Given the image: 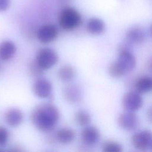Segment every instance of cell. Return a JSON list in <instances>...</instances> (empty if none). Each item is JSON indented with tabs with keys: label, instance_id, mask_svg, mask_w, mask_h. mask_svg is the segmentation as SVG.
Listing matches in <instances>:
<instances>
[{
	"label": "cell",
	"instance_id": "cell-4",
	"mask_svg": "<svg viewBox=\"0 0 152 152\" xmlns=\"http://www.w3.org/2000/svg\"><path fill=\"white\" fill-rule=\"evenodd\" d=\"M58 61L57 53L52 49L44 48L39 49L36 54L35 62L43 70L48 69Z\"/></svg>",
	"mask_w": 152,
	"mask_h": 152
},
{
	"label": "cell",
	"instance_id": "cell-9",
	"mask_svg": "<svg viewBox=\"0 0 152 152\" xmlns=\"http://www.w3.org/2000/svg\"><path fill=\"white\" fill-rule=\"evenodd\" d=\"M145 33L142 27L134 26L129 28L125 34V41L131 45H140L145 40Z\"/></svg>",
	"mask_w": 152,
	"mask_h": 152
},
{
	"label": "cell",
	"instance_id": "cell-1",
	"mask_svg": "<svg viewBox=\"0 0 152 152\" xmlns=\"http://www.w3.org/2000/svg\"><path fill=\"white\" fill-rule=\"evenodd\" d=\"M59 119L58 108L50 103L37 106L31 113V120L35 127L42 132H49L56 125Z\"/></svg>",
	"mask_w": 152,
	"mask_h": 152
},
{
	"label": "cell",
	"instance_id": "cell-25",
	"mask_svg": "<svg viewBox=\"0 0 152 152\" xmlns=\"http://www.w3.org/2000/svg\"><path fill=\"white\" fill-rule=\"evenodd\" d=\"M146 116L148 122L152 124V104L148 107L146 112Z\"/></svg>",
	"mask_w": 152,
	"mask_h": 152
},
{
	"label": "cell",
	"instance_id": "cell-23",
	"mask_svg": "<svg viewBox=\"0 0 152 152\" xmlns=\"http://www.w3.org/2000/svg\"><path fill=\"white\" fill-rule=\"evenodd\" d=\"M30 71L32 75H33L34 76H36V75H38L40 74V73H41L42 71H43V69H42L39 66V65L36 64V62L34 61L30 66Z\"/></svg>",
	"mask_w": 152,
	"mask_h": 152
},
{
	"label": "cell",
	"instance_id": "cell-13",
	"mask_svg": "<svg viewBox=\"0 0 152 152\" xmlns=\"http://www.w3.org/2000/svg\"><path fill=\"white\" fill-rule=\"evenodd\" d=\"M4 118L5 122L8 125L16 127L23 122L24 116L23 112L20 109L11 108L6 111Z\"/></svg>",
	"mask_w": 152,
	"mask_h": 152
},
{
	"label": "cell",
	"instance_id": "cell-3",
	"mask_svg": "<svg viewBox=\"0 0 152 152\" xmlns=\"http://www.w3.org/2000/svg\"><path fill=\"white\" fill-rule=\"evenodd\" d=\"M115 62L125 75L133 71L137 64L136 58L130 47L124 43H122L119 48L118 56Z\"/></svg>",
	"mask_w": 152,
	"mask_h": 152
},
{
	"label": "cell",
	"instance_id": "cell-16",
	"mask_svg": "<svg viewBox=\"0 0 152 152\" xmlns=\"http://www.w3.org/2000/svg\"><path fill=\"white\" fill-rule=\"evenodd\" d=\"M134 90L140 94H145L152 91V77L142 76L137 79L134 84Z\"/></svg>",
	"mask_w": 152,
	"mask_h": 152
},
{
	"label": "cell",
	"instance_id": "cell-17",
	"mask_svg": "<svg viewBox=\"0 0 152 152\" xmlns=\"http://www.w3.org/2000/svg\"><path fill=\"white\" fill-rule=\"evenodd\" d=\"M75 135V132L72 129L69 128H62L56 132L55 138L61 144H68L74 140Z\"/></svg>",
	"mask_w": 152,
	"mask_h": 152
},
{
	"label": "cell",
	"instance_id": "cell-10",
	"mask_svg": "<svg viewBox=\"0 0 152 152\" xmlns=\"http://www.w3.org/2000/svg\"><path fill=\"white\" fill-rule=\"evenodd\" d=\"M32 89L36 96L40 98H48L51 96L52 86L48 80L39 78L34 83Z\"/></svg>",
	"mask_w": 152,
	"mask_h": 152
},
{
	"label": "cell",
	"instance_id": "cell-26",
	"mask_svg": "<svg viewBox=\"0 0 152 152\" xmlns=\"http://www.w3.org/2000/svg\"><path fill=\"white\" fill-rule=\"evenodd\" d=\"M147 68L150 72H152V56L147 62Z\"/></svg>",
	"mask_w": 152,
	"mask_h": 152
},
{
	"label": "cell",
	"instance_id": "cell-12",
	"mask_svg": "<svg viewBox=\"0 0 152 152\" xmlns=\"http://www.w3.org/2000/svg\"><path fill=\"white\" fill-rule=\"evenodd\" d=\"M86 28L87 32L90 34L98 36L104 32L106 26L102 19L97 17H91L87 20Z\"/></svg>",
	"mask_w": 152,
	"mask_h": 152
},
{
	"label": "cell",
	"instance_id": "cell-5",
	"mask_svg": "<svg viewBox=\"0 0 152 152\" xmlns=\"http://www.w3.org/2000/svg\"><path fill=\"white\" fill-rule=\"evenodd\" d=\"M122 105L124 110L135 112L143 105V98L141 94L135 90L126 92L122 99Z\"/></svg>",
	"mask_w": 152,
	"mask_h": 152
},
{
	"label": "cell",
	"instance_id": "cell-27",
	"mask_svg": "<svg viewBox=\"0 0 152 152\" xmlns=\"http://www.w3.org/2000/svg\"><path fill=\"white\" fill-rule=\"evenodd\" d=\"M70 1H71V0H58V2H59L61 5H66V4H67L68 2L69 3Z\"/></svg>",
	"mask_w": 152,
	"mask_h": 152
},
{
	"label": "cell",
	"instance_id": "cell-20",
	"mask_svg": "<svg viewBox=\"0 0 152 152\" xmlns=\"http://www.w3.org/2000/svg\"><path fill=\"white\" fill-rule=\"evenodd\" d=\"M102 150L104 152H121L123 151V148L119 142L110 140L103 143Z\"/></svg>",
	"mask_w": 152,
	"mask_h": 152
},
{
	"label": "cell",
	"instance_id": "cell-28",
	"mask_svg": "<svg viewBox=\"0 0 152 152\" xmlns=\"http://www.w3.org/2000/svg\"><path fill=\"white\" fill-rule=\"evenodd\" d=\"M149 33H150L151 37H152V23L150 24V26L149 27Z\"/></svg>",
	"mask_w": 152,
	"mask_h": 152
},
{
	"label": "cell",
	"instance_id": "cell-22",
	"mask_svg": "<svg viewBox=\"0 0 152 152\" xmlns=\"http://www.w3.org/2000/svg\"><path fill=\"white\" fill-rule=\"evenodd\" d=\"M9 138V132L4 127H0V146L5 145Z\"/></svg>",
	"mask_w": 152,
	"mask_h": 152
},
{
	"label": "cell",
	"instance_id": "cell-24",
	"mask_svg": "<svg viewBox=\"0 0 152 152\" xmlns=\"http://www.w3.org/2000/svg\"><path fill=\"white\" fill-rule=\"evenodd\" d=\"M11 5V0H0V12H4L8 10Z\"/></svg>",
	"mask_w": 152,
	"mask_h": 152
},
{
	"label": "cell",
	"instance_id": "cell-21",
	"mask_svg": "<svg viewBox=\"0 0 152 152\" xmlns=\"http://www.w3.org/2000/svg\"><path fill=\"white\" fill-rule=\"evenodd\" d=\"M107 72L109 75L113 78H120L125 75L121 68L118 66L115 61L112 62L108 66Z\"/></svg>",
	"mask_w": 152,
	"mask_h": 152
},
{
	"label": "cell",
	"instance_id": "cell-11",
	"mask_svg": "<svg viewBox=\"0 0 152 152\" xmlns=\"http://www.w3.org/2000/svg\"><path fill=\"white\" fill-rule=\"evenodd\" d=\"M100 134L98 129L93 126H86L81 131V139L82 142L88 146L96 144L99 140Z\"/></svg>",
	"mask_w": 152,
	"mask_h": 152
},
{
	"label": "cell",
	"instance_id": "cell-19",
	"mask_svg": "<svg viewBox=\"0 0 152 152\" xmlns=\"http://www.w3.org/2000/svg\"><path fill=\"white\" fill-rule=\"evenodd\" d=\"M75 122L80 126H86L91 122V116L88 112L84 110H79L74 116Z\"/></svg>",
	"mask_w": 152,
	"mask_h": 152
},
{
	"label": "cell",
	"instance_id": "cell-29",
	"mask_svg": "<svg viewBox=\"0 0 152 152\" xmlns=\"http://www.w3.org/2000/svg\"><path fill=\"white\" fill-rule=\"evenodd\" d=\"M150 150H151L152 151V144H151V147H150Z\"/></svg>",
	"mask_w": 152,
	"mask_h": 152
},
{
	"label": "cell",
	"instance_id": "cell-2",
	"mask_svg": "<svg viewBox=\"0 0 152 152\" xmlns=\"http://www.w3.org/2000/svg\"><path fill=\"white\" fill-rule=\"evenodd\" d=\"M81 14L72 7H64L58 16V23L60 27L66 31L76 28L81 24Z\"/></svg>",
	"mask_w": 152,
	"mask_h": 152
},
{
	"label": "cell",
	"instance_id": "cell-15",
	"mask_svg": "<svg viewBox=\"0 0 152 152\" xmlns=\"http://www.w3.org/2000/svg\"><path fill=\"white\" fill-rule=\"evenodd\" d=\"M16 46L10 40H5L0 44V59L6 61L11 59L16 52Z\"/></svg>",
	"mask_w": 152,
	"mask_h": 152
},
{
	"label": "cell",
	"instance_id": "cell-14",
	"mask_svg": "<svg viewBox=\"0 0 152 152\" xmlns=\"http://www.w3.org/2000/svg\"><path fill=\"white\" fill-rule=\"evenodd\" d=\"M63 94L64 98L70 103H78L82 99L81 90L75 85L66 86L63 90Z\"/></svg>",
	"mask_w": 152,
	"mask_h": 152
},
{
	"label": "cell",
	"instance_id": "cell-18",
	"mask_svg": "<svg viewBox=\"0 0 152 152\" xmlns=\"http://www.w3.org/2000/svg\"><path fill=\"white\" fill-rule=\"evenodd\" d=\"M75 71L74 68L69 65L62 66L58 71V76L59 80L64 83L72 81L75 77Z\"/></svg>",
	"mask_w": 152,
	"mask_h": 152
},
{
	"label": "cell",
	"instance_id": "cell-6",
	"mask_svg": "<svg viewBox=\"0 0 152 152\" xmlns=\"http://www.w3.org/2000/svg\"><path fill=\"white\" fill-rule=\"evenodd\" d=\"M132 145L137 150H150L152 144V132L150 130H141L135 133L131 137Z\"/></svg>",
	"mask_w": 152,
	"mask_h": 152
},
{
	"label": "cell",
	"instance_id": "cell-8",
	"mask_svg": "<svg viewBox=\"0 0 152 152\" xmlns=\"http://www.w3.org/2000/svg\"><path fill=\"white\" fill-rule=\"evenodd\" d=\"M59 33L57 27L52 24L41 26L37 30L36 36L39 41L42 43H49L54 41Z\"/></svg>",
	"mask_w": 152,
	"mask_h": 152
},
{
	"label": "cell",
	"instance_id": "cell-7",
	"mask_svg": "<svg viewBox=\"0 0 152 152\" xmlns=\"http://www.w3.org/2000/svg\"><path fill=\"white\" fill-rule=\"evenodd\" d=\"M119 126L126 131H133L137 129L139 125V119L134 112L124 110L118 117Z\"/></svg>",
	"mask_w": 152,
	"mask_h": 152
}]
</instances>
